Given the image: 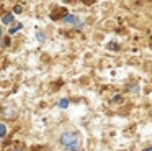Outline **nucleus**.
Here are the masks:
<instances>
[{
    "instance_id": "1",
    "label": "nucleus",
    "mask_w": 152,
    "mask_h": 151,
    "mask_svg": "<svg viewBox=\"0 0 152 151\" xmlns=\"http://www.w3.org/2000/svg\"><path fill=\"white\" fill-rule=\"evenodd\" d=\"M59 141H61V146L66 151H79V148H80V138L75 131H66V133H62Z\"/></svg>"
},
{
    "instance_id": "2",
    "label": "nucleus",
    "mask_w": 152,
    "mask_h": 151,
    "mask_svg": "<svg viewBox=\"0 0 152 151\" xmlns=\"http://www.w3.org/2000/svg\"><path fill=\"white\" fill-rule=\"evenodd\" d=\"M64 21H67V23H72V25H77V23H79V18H77V16H74V15H66V18H64Z\"/></svg>"
},
{
    "instance_id": "3",
    "label": "nucleus",
    "mask_w": 152,
    "mask_h": 151,
    "mask_svg": "<svg viewBox=\"0 0 152 151\" xmlns=\"http://www.w3.org/2000/svg\"><path fill=\"white\" fill-rule=\"evenodd\" d=\"M2 21H4L5 25H10V23L13 21V16H12V15H4V18H2Z\"/></svg>"
},
{
    "instance_id": "4",
    "label": "nucleus",
    "mask_w": 152,
    "mask_h": 151,
    "mask_svg": "<svg viewBox=\"0 0 152 151\" xmlns=\"http://www.w3.org/2000/svg\"><path fill=\"white\" fill-rule=\"evenodd\" d=\"M5 135H7V127L4 123H0V138L5 136Z\"/></svg>"
},
{
    "instance_id": "5",
    "label": "nucleus",
    "mask_w": 152,
    "mask_h": 151,
    "mask_svg": "<svg viewBox=\"0 0 152 151\" xmlns=\"http://www.w3.org/2000/svg\"><path fill=\"white\" fill-rule=\"evenodd\" d=\"M59 107L61 108H67L69 107V100H67V98H62V100L59 102Z\"/></svg>"
},
{
    "instance_id": "6",
    "label": "nucleus",
    "mask_w": 152,
    "mask_h": 151,
    "mask_svg": "<svg viewBox=\"0 0 152 151\" xmlns=\"http://www.w3.org/2000/svg\"><path fill=\"white\" fill-rule=\"evenodd\" d=\"M21 28V25H17V26H15V28H12L10 30V33H15V31H17V30H20Z\"/></svg>"
},
{
    "instance_id": "7",
    "label": "nucleus",
    "mask_w": 152,
    "mask_h": 151,
    "mask_svg": "<svg viewBox=\"0 0 152 151\" xmlns=\"http://www.w3.org/2000/svg\"><path fill=\"white\" fill-rule=\"evenodd\" d=\"M15 12H17V13H21V7H15Z\"/></svg>"
},
{
    "instance_id": "8",
    "label": "nucleus",
    "mask_w": 152,
    "mask_h": 151,
    "mask_svg": "<svg viewBox=\"0 0 152 151\" xmlns=\"http://www.w3.org/2000/svg\"><path fill=\"white\" fill-rule=\"evenodd\" d=\"M144 151H152V148H151V146H149V148H145V150H144Z\"/></svg>"
},
{
    "instance_id": "9",
    "label": "nucleus",
    "mask_w": 152,
    "mask_h": 151,
    "mask_svg": "<svg viewBox=\"0 0 152 151\" xmlns=\"http://www.w3.org/2000/svg\"><path fill=\"white\" fill-rule=\"evenodd\" d=\"M0 38H2V28H0Z\"/></svg>"
}]
</instances>
